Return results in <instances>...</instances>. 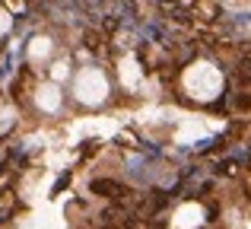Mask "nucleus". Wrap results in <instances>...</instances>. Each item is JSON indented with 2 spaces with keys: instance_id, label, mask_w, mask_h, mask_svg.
I'll use <instances>...</instances> for the list:
<instances>
[{
  "instance_id": "f03ea898",
  "label": "nucleus",
  "mask_w": 251,
  "mask_h": 229,
  "mask_svg": "<svg viewBox=\"0 0 251 229\" xmlns=\"http://www.w3.org/2000/svg\"><path fill=\"white\" fill-rule=\"evenodd\" d=\"M57 102H61V96H57V89H54V86H45L42 93H38V105H45V108H57Z\"/></svg>"
},
{
  "instance_id": "f257e3e1",
  "label": "nucleus",
  "mask_w": 251,
  "mask_h": 229,
  "mask_svg": "<svg viewBox=\"0 0 251 229\" xmlns=\"http://www.w3.org/2000/svg\"><path fill=\"white\" fill-rule=\"evenodd\" d=\"M74 93L86 105H99V102L105 99V93H108V86H105V76L99 74V70H83L76 86H74Z\"/></svg>"
}]
</instances>
